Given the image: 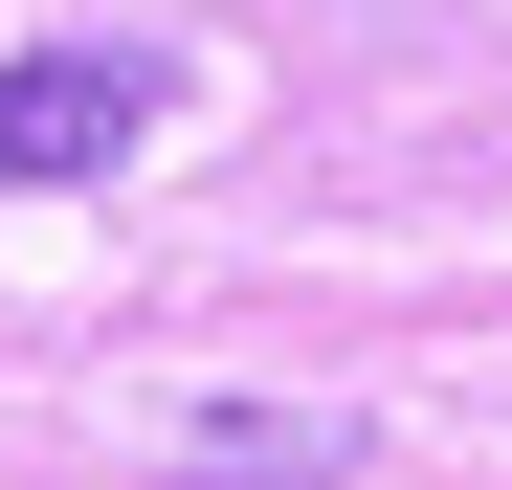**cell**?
Wrapping results in <instances>:
<instances>
[{"instance_id": "obj_2", "label": "cell", "mask_w": 512, "mask_h": 490, "mask_svg": "<svg viewBox=\"0 0 512 490\" xmlns=\"http://www.w3.org/2000/svg\"><path fill=\"white\" fill-rule=\"evenodd\" d=\"M312 468H357L334 401H201V424H156V490H312Z\"/></svg>"}, {"instance_id": "obj_1", "label": "cell", "mask_w": 512, "mask_h": 490, "mask_svg": "<svg viewBox=\"0 0 512 490\" xmlns=\"http://www.w3.org/2000/svg\"><path fill=\"white\" fill-rule=\"evenodd\" d=\"M156 134V45H0V201H67Z\"/></svg>"}]
</instances>
